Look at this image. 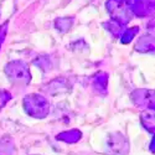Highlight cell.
Instances as JSON below:
<instances>
[{
    "label": "cell",
    "instance_id": "obj_1",
    "mask_svg": "<svg viewBox=\"0 0 155 155\" xmlns=\"http://www.w3.org/2000/svg\"><path fill=\"white\" fill-rule=\"evenodd\" d=\"M6 96H8V93H5V92L0 93V107H3V104L5 103V101H8L9 97H6Z\"/></svg>",
    "mask_w": 155,
    "mask_h": 155
}]
</instances>
